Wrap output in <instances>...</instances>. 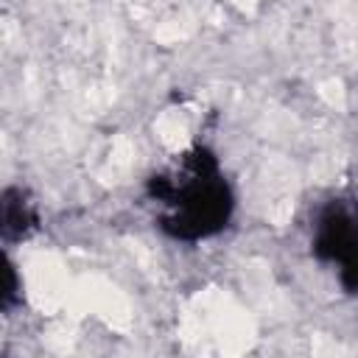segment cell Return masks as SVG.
Masks as SVG:
<instances>
[{
	"label": "cell",
	"instance_id": "cell-3",
	"mask_svg": "<svg viewBox=\"0 0 358 358\" xmlns=\"http://www.w3.org/2000/svg\"><path fill=\"white\" fill-rule=\"evenodd\" d=\"M28 227H34V213H31L28 201L17 190L6 193L0 201V232L6 238H20V235H25Z\"/></svg>",
	"mask_w": 358,
	"mask_h": 358
},
{
	"label": "cell",
	"instance_id": "cell-4",
	"mask_svg": "<svg viewBox=\"0 0 358 358\" xmlns=\"http://www.w3.org/2000/svg\"><path fill=\"white\" fill-rule=\"evenodd\" d=\"M17 294V274L11 268V263L6 260V255L0 252V305L11 302Z\"/></svg>",
	"mask_w": 358,
	"mask_h": 358
},
{
	"label": "cell",
	"instance_id": "cell-2",
	"mask_svg": "<svg viewBox=\"0 0 358 358\" xmlns=\"http://www.w3.org/2000/svg\"><path fill=\"white\" fill-rule=\"evenodd\" d=\"M316 252L324 260L338 263L347 274L352 271V221L341 210H330L322 215L316 232Z\"/></svg>",
	"mask_w": 358,
	"mask_h": 358
},
{
	"label": "cell",
	"instance_id": "cell-1",
	"mask_svg": "<svg viewBox=\"0 0 358 358\" xmlns=\"http://www.w3.org/2000/svg\"><path fill=\"white\" fill-rule=\"evenodd\" d=\"M151 196L162 207V227L173 238L196 241L218 232L232 210L229 187L218 162L207 151H193L176 168L151 182Z\"/></svg>",
	"mask_w": 358,
	"mask_h": 358
}]
</instances>
